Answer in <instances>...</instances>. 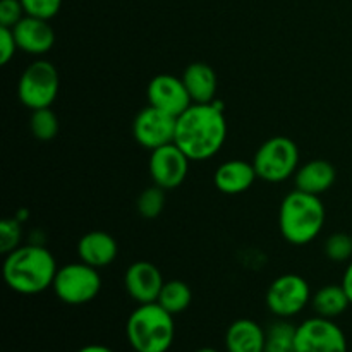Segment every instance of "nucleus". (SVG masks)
<instances>
[{"label":"nucleus","instance_id":"f257e3e1","mask_svg":"<svg viewBox=\"0 0 352 352\" xmlns=\"http://www.w3.org/2000/svg\"><path fill=\"white\" fill-rule=\"evenodd\" d=\"M227 140V119L222 103H192L177 117L174 143L191 158L203 162L215 157Z\"/></svg>","mask_w":352,"mask_h":352},{"label":"nucleus","instance_id":"f03ea898","mask_svg":"<svg viewBox=\"0 0 352 352\" xmlns=\"http://www.w3.org/2000/svg\"><path fill=\"white\" fill-rule=\"evenodd\" d=\"M57 270L54 254L38 243L21 244L7 253L2 267L7 287L23 296H34L50 289Z\"/></svg>","mask_w":352,"mask_h":352},{"label":"nucleus","instance_id":"7ed1b4c3","mask_svg":"<svg viewBox=\"0 0 352 352\" xmlns=\"http://www.w3.org/2000/svg\"><path fill=\"white\" fill-rule=\"evenodd\" d=\"M325 226V206L320 196L294 189L282 199L278 210V229L282 237L294 246H306Z\"/></svg>","mask_w":352,"mask_h":352},{"label":"nucleus","instance_id":"20e7f679","mask_svg":"<svg viewBox=\"0 0 352 352\" xmlns=\"http://www.w3.org/2000/svg\"><path fill=\"white\" fill-rule=\"evenodd\" d=\"M126 336L134 352H167L175 337L174 315L158 302L138 305L127 318Z\"/></svg>","mask_w":352,"mask_h":352},{"label":"nucleus","instance_id":"39448f33","mask_svg":"<svg viewBox=\"0 0 352 352\" xmlns=\"http://www.w3.org/2000/svg\"><path fill=\"white\" fill-rule=\"evenodd\" d=\"M258 179L265 182L287 181L299 168V148L291 138L274 136L260 144L253 158Z\"/></svg>","mask_w":352,"mask_h":352},{"label":"nucleus","instance_id":"423d86ee","mask_svg":"<svg viewBox=\"0 0 352 352\" xmlns=\"http://www.w3.org/2000/svg\"><path fill=\"white\" fill-rule=\"evenodd\" d=\"M58 71L50 60L38 58L28 65L17 82V96L26 109L38 110L54 105L58 95Z\"/></svg>","mask_w":352,"mask_h":352},{"label":"nucleus","instance_id":"0eeeda50","mask_svg":"<svg viewBox=\"0 0 352 352\" xmlns=\"http://www.w3.org/2000/svg\"><path fill=\"white\" fill-rule=\"evenodd\" d=\"M52 289L64 305H88L102 291V277L98 268L89 267L82 261L69 263L58 268Z\"/></svg>","mask_w":352,"mask_h":352},{"label":"nucleus","instance_id":"6e6552de","mask_svg":"<svg viewBox=\"0 0 352 352\" xmlns=\"http://www.w3.org/2000/svg\"><path fill=\"white\" fill-rule=\"evenodd\" d=\"M311 287L306 278L298 274H285L268 285L265 301L272 315L289 320L311 302Z\"/></svg>","mask_w":352,"mask_h":352},{"label":"nucleus","instance_id":"1a4fd4ad","mask_svg":"<svg viewBox=\"0 0 352 352\" xmlns=\"http://www.w3.org/2000/svg\"><path fill=\"white\" fill-rule=\"evenodd\" d=\"M344 330L333 320L313 316L298 325L296 352H347Z\"/></svg>","mask_w":352,"mask_h":352},{"label":"nucleus","instance_id":"9d476101","mask_svg":"<svg viewBox=\"0 0 352 352\" xmlns=\"http://www.w3.org/2000/svg\"><path fill=\"white\" fill-rule=\"evenodd\" d=\"M175 126H177V117L148 105L134 117L133 136L138 144L153 151L165 144L174 143Z\"/></svg>","mask_w":352,"mask_h":352},{"label":"nucleus","instance_id":"9b49d317","mask_svg":"<svg viewBox=\"0 0 352 352\" xmlns=\"http://www.w3.org/2000/svg\"><path fill=\"white\" fill-rule=\"evenodd\" d=\"M191 158L181 150L175 143L165 144L150 151V160H148V170L155 186L170 191L179 188L186 181L189 172Z\"/></svg>","mask_w":352,"mask_h":352},{"label":"nucleus","instance_id":"f8f14e48","mask_svg":"<svg viewBox=\"0 0 352 352\" xmlns=\"http://www.w3.org/2000/svg\"><path fill=\"white\" fill-rule=\"evenodd\" d=\"M148 103L170 116L179 117L192 105V100L186 89L182 78L174 74H158L151 78L146 88Z\"/></svg>","mask_w":352,"mask_h":352},{"label":"nucleus","instance_id":"ddd939ff","mask_svg":"<svg viewBox=\"0 0 352 352\" xmlns=\"http://www.w3.org/2000/svg\"><path fill=\"white\" fill-rule=\"evenodd\" d=\"M165 280L160 268L151 261H134L124 274V287L129 298L138 305L157 302Z\"/></svg>","mask_w":352,"mask_h":352},{"label":"nucleus","instance_id":"4468645a","mask_svg":"<svg viewBox=\"0 0 352 352\" xmlns=\"http://www.w3.org/2000/svg\"><path fill=\"white\" fill-rule=\"evenodd\" d=\"M12 31L19 50H23L28 55L41 57V55L48 54L55 45V31L50 21L47 19L24 16L12 28Z\"/></svg>","mask_w":352,"mask_h":352},{"label":"nucleus","instance_id":"2eb2a0df","mask_svg":"<svg viewBox=\"0 0 352 352\" xmlns=\"http://www.w3.org/2000/svg\"><path fill=\"white\" fill-rule=\"evenodd\" d=\"M78 258L82 263L95 268L109 267L119 254L117 241L105 230H89L78 241Z\"/></svg>","mask_w":352,"mask_h":352},{"label":"nucleus","instance_id":"dca6fc26","mask_svg":"<svg viewBox=\"0 0 352 352\" xmlns=\"http://www.w3.org/2000/svg\"><path fill=\"white\" fill-rule=\"evenodd\" d=\"M258 179L253 162L227 160L217 167L213 174V184L223 195H243Z\"/></svg>","mask_w":352,"mask_h":352},{"label":"nucleus","instance_id":"f3484780","mask_svg":"<svg viewBox=\"0 0 352 352\" xmlns=\"http://www.w3.org/2000/svg\"><path fill=\"white\" fill-rule=\"evenodd\" d=\"M337 170L329 160L315 158L299 165L294 174V186L299 191L322 196L336 184Z\"/></svg>","mask_w":352,"mask_h":352},{"label":"nucleus","instance_id":"a211bd4d","mask_svg":"<svg viewBox=\"0 0 352 352\" xmlns=\"http://www.w3.org/2000/svg\"><path fill=\"white\" fill-rule=\"evenodd\" d=\"M182 81L191 96L192 103H212L215 102L219 78L212 65L206 62H192L182 72Z\"/></svg>","mask_w":352,"mask_h":352},{"label":"nucleus","instance_id":"6ab92c4d","mask_svg":"<svg viewBox=\"0 0 352 352\" xmlns=\"http://www.w3.org/2000/svg\"><path fill=\"white\" fill-rule=\"evenodd\" d=\"M227 352H265V329L250 318H239L226 332Z\"/></svg>","mask_w":352,"mask_h":352},{"label":"nucleus","instance_id":"aec40b11","mask_svg":"<svg viewBox=\"0 0 352 352\" xmlns=\"http://www.w3.org/2000/svg\"><path fill=\"white\" fill-rule=\"evenodd\" d=\"M309 305H311L316 316L333 320L347 311V308L351 306V301L349 298H347L346 291H344L342 284H330L320 287L318 291L311 296V302H309Z\"/></svg>","mask_w":352,"mask_h":352},{"label":"nucleus","instance_id":"412c9836","mask_svg":"<svg viewBox=\"0 0 352 352\" xmlns=\"http://www.w3.org/2000/svg\"><path fill=\"white\" fill-rule=\"evenodd\" d=\"M298 327L284 318L270 323L265 329V352H296Z\"/></svg>","mask_w":352,"mask_h":352},{"label":"nucleus","instance_id":"4be33fe9","mask_svg":"<svg viewBox=\"0 0 352 352\" xmlns=\"http://www.w3.org/2000/svg\"><path fill=\"white\" fill-rule=\"evenodd\" d=\"M192 301V291L186 282L182 280H168L162 287L160 296L157 302L164 309H167L170 315H179L186 311Z\"/></svg>","mask_w":352,"mask_h":352},{"label":"nucleus","instance_id":"5701e85b","mask_svg":"<svg viewBox=\"0 0 352 352\" xmlns=\"http://www.w3.org/2000/svg\"><path fill=\"white\" fill-rule=\"evenodd\" d=\"M30 129L31 134L36 138L38 141H52L58 134V119L55 116L54 110L48 109H38L31 110L30 119Z\"/></svg>","mask_w":352,"mask_h":352},{"label":"nucleus","instance_id":"b1692460","mask_svg":"<svg viewBox=\"0 0 352 352\" xmlns=\"http://www.w3.org/2000/svg\"><path fill=\"white\" fill-rule=\"evenodd\" d=\"M165 208V189L158 186H150L143 189L141 195L136 199V210L143 219L153 220L160 217V213Z\"/></svg>","mask_w":352,"mask_h":352},{"label":"nucleus","instance_id":"393cba45","mask_svg":"<svg viewBox=\"0 0 352 352\" xmlns=\"http://www.w3.org/2000/svg\"><path fill=\"white\" fill-rule=\"evenodd\" d=\"M323 253L333 263H349L352 260V236L347 232H336L323 244Z\"/></svg>","mask_w":352,"mask_h":352},{"label":"nucleus","instance_id":"a878e982","mask_svg":"<svg viewBox=\"0 0 352 352\" xmlns=\"http://www.w3.org/2000/svg\"><path fill=\"white\" fill-rule=\"evenodd\" d=\"M21 241H23V226H21V220L14 219H3L0 222V251L3 254L10 253L16 248L21 246Z\"/></svg>","mask_w":352,"mask_h":352},{"label":"nucleus","instance_id":"bb28decb","mask_svg":"<svg viewBox=\"0 0 352 352\" xmlns=\"http://www.w3.org/2000/svg\"><path fill=\"white\" fill-rule=\"evenodd\" d=\"M26 16L40 17L50 21L58 14L62 7V0H21Z\"/></svg>","mask_w":352,"mask_h":352},{"label":"nucleus","instance_id":"cd10ccee","mask_svg":"<svg viewBox=\"0 0 352 352\" xmlns=\"http://www.w3.org/2000/svg\"><path fill=\"white\" fill-rule=\"evenodd\" d=\"M26 16L21 0H2L0 2V26L14 28Z\"/></svg>","mask_w":352,"mask_h":352},{"label":"nucleus","instance_id":"c85d7f7f","mask_svg":"<svg viewBox=\"0 0 352 352\" xmlns=\"http://www.w3.org/2000/svg\"><path fill=\"white\" fill-rule=\"evenodd\" d=\"M19 50L17 47L16 36H14L12 28L0 26V64L7 65L14 58L16 52Z\"/></svg>","mask_w":352,"mask_h":352},{"label":"nucleus","instance_id":"c756f323","mask_svg":"<svg viewBox=\"0 0 352 352\" xmlns=\"http://www.w3.org/2000/svg\"><path fill=\"white\" fill-rule=\"evenodd\" d=\"M342 287L346 291L347 298H349L351 306H352V260L347 263L346 272H344V277H342Z\"/></svg>","mask_w":352,"mask_h":352},{"label":"nucleus","instance_id":"7c9ffc66","mask_svg":"<svg viewBox=\"0 0 352 352\" xmlns=\"http://www.w3.org/2000/svg\"><path fill=\"white\" fill-rule=\"evenodd\" d=\"M78 352H113L110 347L102 346V344H89V346L81 347Z\"/></svg>","mask_w":352,"mask_h":352},{"label":"nucleus","instance_id":"2f4dec72","mask_svg":"<svg viewBox=\"0 0 352 352\" xmlns=\"http://www.w3.org/2000/svg\"><path fill=\"white\" fill-rule=\"evenodd\" d=\"M196 352H219V351L213 349V347H203V349H198Z\"/></svg>","mask_w":352,"mask_h":352}]
</instances>
